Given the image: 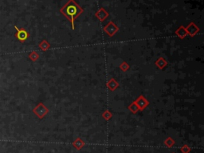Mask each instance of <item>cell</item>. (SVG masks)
Instances as JSON below:
<instances>
[{"mask_svg":"<svg viewBox=\"0 0 204 153\" xmlns=\"http://www.w3.org/2000/svg\"><path fill=\"white\" fill-rule=\"evenodd\" d=\"M128 109H129L130 111H131L133 114H136L137 111H139V108H138L137 105L136 104L135 102H133V103L128 106Z\"/></svg>","mask_w":204,"mask_h":153,"instance_id":"cell-13","label":"cell"},{"mask_svg":"<svg viewBox=\"0 0 204 153\" xmlns=\"http://www.w3.org/2000/svg\"><path fill=\"white\" fill-rule=\"evenodd\" d=\"M14 28L17 31L16 34H15V37L21 43H24L25 41L27 40V39L30 36V34L26 30H25L24 28H19L16 26H14Z\"/></svg>","mask_w":204,"mask_h":153,"instance_id":"cell-3","label":"cell"},{"mask_svg":"<svg viewBox=\"0 0 204 153\" xmlns=\"http://www.w3.org/2000/svg\"><path fill=\"white\" fill-rule=\"evenodd\" d=\"M130 67L129 65L126 63L125 61H124L123 63H121V65H120V69L123 72H125V71H127L129 69Z\"/></svg>","mask_w":204,"mask_h":153,"instance_id":"cell-17","label":"cell"},{"mask_svg":"<svg viewBox=\"0 0 204 153\" xmlns=\"http://www.w3.org/2000/svg\"><path fill=\"white\" fill-rule=\"evenodd\" d=\"M29 58L31 59V61L35 62L39 58V55L37 51H32V52L29 54Z\"/></svg>","mask_w":204,"mask_h":153,"instance_id":"cell-14","label":"cell"},{"mask_svg":"<svg viewBox=\"0 0 204 153\" xmlns=\"http://www.w3.org/2000/svg\"><path fill=\"white\" fill-rule=\"evenodd\" d=\"M95 16L97 17V19H99L100 22H104V21L107 19L108 17L109 16V14H108V11H106V10H105V8L101 7V8L96 12Z\"/></svg>","mask_w":204,"mask_h":153,"instance_id":"cell-7","label":"cell"},{"mask_svg":"<svg viewBox=\"0 0 204 153\" xmlns=\"http://www.w3.org/2000/svg\"><path fill=\"white\" fill-rule=\"evenodd\" d=\"M164 144H165V145L167 146V147H168V148H171V147H172V146H174V144H175V141L171 137H168V139H165V141H164Z\"/></svg>","mask_w":204,"mask_h":153,"instance_id":"cell-15","label":"cell"},{"mask_svg":"<svg viewBox=\"0 0 204 153\" xmlns=\"http://www.w3.org/2000/svg\"><path fill=\"white\" fill-rule=\"evenodd\" d=\"M39 47L41 51H47L48 49H50V44L49 43L47 42V40L43 39V40L39 43Z\"/></svg>","mask_w":204,"mask_h":153,"instance_id":"cell-12","label":"cell"},{"mask_svg":"<svg viewBox=\"0 0 204 153\" xmlns=\"http://www.w3.org/2000/svg\"><path fill=\"white\" fill-rule=\"evenodd\" d=\"M112 116H113V115H112V113H111L108 110H105V111L103 112V114H102V117H103L105 120H107V121L110 120L111 118H112Z\"/></svg>","mask_w":204,"mask_h":153,"instance_id":"cell-16","label":"cell"},{"mask_svg":"<svg viewBox=\"0 0 204 153\" xmlns=\"http://www.w3.org/2000/svg\"><path fill=\"white\" fill-rule=\"evenodd\" d=\"M33 112L39 117V119H43L49 112V109L46 106H45L42 103H39L35 108L33 109Z\"/></svg>","mask_w":204,"mask_h":153,"instance_id":"cell-2","label":"cell"},{"mask_svg":"<svg viewBox=\"0 0 204 153\" xmlns=\"http://www.w3.org/2000/svg\"><path fill=\"white\" fill-rule=\"evenodd\" d=\"M155 64L156 65V67H157L158 68H160V70H163V67L167 66L168 62L166 61L163 57H160V58H158L157 60L155 61Z\"/></svg>","mask_w":204,"mask_h":153,"instance_id":"cell-10","label":"cell"},{"mask_svg":"<svg viewBox=\"0 0 204 153\" xmlns=\"http://www.w3.org/2000/svg\"><path fill=\"white\" fill-rule=\"evenodd\" d=\"M73 146L77 150H81V148L85 146V142L83 141V139L81 138H77L73 142Z\"/></svg>","mask_w":204,"mask_h":153,"instance_id":"cell-11","label":"cell"},{"mask_svg":"<svg viewBox=\"0 0 204 153\" xmlns=\"http://www.w3.org/2000/svg\"><path fill=\"white\" fill-rule=\"evenodd\" d=\"M173 153H175V152H173Z\"/></svg>","mask_w":204,"mask_h":153,"instance_id":"cell-19","label":"cell"},{"mask_svg":"<svg viewBox=\"0 0 204 153\" xmlns=\"http://www.w3.org/2000/svg\"><path fill=\"white\" fill-rule=\"evenodd\" d=\"M135 103L137 105L139 111H143L149 105V101L143 95H141L136 100Z\"/></svg>","mask_w":204,"mask_h":153,"instance_id":"cell-5","label":"cell"},{"mask_svg":"<svg viewBox=\"0 0 204 153\" xmlns=\"http://www.w3.org/2000/svg\"><path fill=\"white\" fill-rule=\"evenodd\" d=\"M180 150L183 153H189L190 152V148L187 144H184L182 146V148H180Z\"/></svg>","mask_w":204,"mask_h":153,"instance_id":"cell-18","label":"cell"},{"mask_svg":"<svg viewBox=\"0 0 204 153\" xmlns=\"http://www.w3.org/2000/svg\"><path fill=\"white\" fill-rule=\"evenodd\" d=\"M186 31H187V33L188 35H189L190 36H195L196 34L199 33V28L197 27V26L194 23V22H190V24L185 27Z\"/></svg>","mask_w":204,"mask_h":153,"instance_id":"cell-6","label":"cell"},{"mask_svg":"<svg viewBox=\"0 0 204 153\" xmlns=\"http://www.w3.org/2000/svg\"><path fill=\"white\" fill-rule=\"evenodd\" d=\"M119 87V84L118 82L116 80V79H114L113 78L110 79L108 81L107 83V87L108 89L109 90L110 92H113V91H115V90L117 88Z\"/></svg>","mask_w":204,"mask_h":153,"instance_id":"cell-8","label":"cell"},{"mask_svg":"<svg viewBox=\"0 0 204 153\" xmlns=\"http://www.w3.org/2000/svg\"><path fill=\"white\" fill-rule=\"evenodd\" d=\"M83 10L79 4H77L74 0H69L65 5L60 9L61 14L69 20L71 24L72 29H74V21L81 14H82Z\"/></svg>","mask_w":204,"mask_h":153,"instance_id":"cell-1","label":"cell"},{"mask_svg":"<svg viewBox=\"0 0 204 153\" xmlns=\"http://www.w3.org/2000/svg\"><path fill=\"white\" fill-rule=\"evenodd\" d=\"M175 35L179 37V39H184L185 37L188 35V33H187V31H186V29H185V27L181 26L180 27L178 28L176 31H175Z\"/></svg>","mask_w":204,"mask_h":153,"instance_id":"cell-9","label":"cell"},{"mask_svg":"<svg viewBox=\"0 0 204 153\" xmlns=\"http://www.w3.org/2000/svg\"><path fill=\"white\" fill-rule=\"evenodd\" d=\"M103 30L105 33L107 34L109 37H113L114 35H116L119 31L118 27L113 22H109L105 26V27L103 28Z\"/></svg>","mask_w":204,"mask_h":153,"instance_id":"cell-4","label":"cell"}]
</instances>
